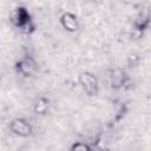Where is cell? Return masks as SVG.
Instances as JSON below:
<instances>
[{
    "label": "cell",
    "instance_id": "obj_5",
    "mask_svg": "<svg viewBox=\"0 0 151 151\" xmlns=\"http://www.w3.org/2000/svg\"><path fill=\"white\" fill-rule=\"evenodd\" d=\"M129 80H130L129 74L126 73L125 70H123L120 67L111 68L109 71V84H110V87L112 90L123 88L127 84Z\"/></svg>",
    "mask_w": 151,
    "mask_h": 151
},
{
    "label": "cell",
    "instance_id": "obj_3",
    "mask_svg": "<svg viewBox=\"0 0 151 151\" xmlns=\"http://www.w3.org/2000/svg\"><path fill=\"white\" fill-rule=\"evenodd\" d=\"M14 70L24 78H31L39 71V65L32 55H24L14 64Z\"/></svg>",
    "mask_w": 151,
    "mask_h": 151
},
{
    "label": "cell",
    "instance_id": "obj_2",
    "mask_svg": "<svg viewBox=\"0 0 151 151\" xmlns=\"http://www.w3.org/2000/svg\"><path fill=\"white\" fill-rule=\"evenodd\" d=\"M78 83L88 97H96L99 93V80L90 71H83L78 74Z\"/></svg>",
    "mask_w": 151,
    "mask_h": 151
},
{
    "label": "cell",
    "instance_id": "obj_1",
    "mask_svg": "<svg viewBox=\"0 0 151 151\" xmlns=\"http://www.w3.org/2000/svg\"><path fill=\"white\" fill-rule=\"evenodd\" d=\"M12 22H13V26L20 31L21 33L24 34H32L35 32V22L29 13V11L25 7V6H18L14 11V14H13V18H12Z\"/></svg>",
    "mask_w": 151,
    "mask_h": 151
},
{
    "label": "cell",
    "instance_id": "obj_4",
    "mask_svg": "<svg viewBox=\"0 0 151 151\" xmlns=\"http://www.w3.org/2000/svg\"><path fill=\"white\" fill-rule=\"evenodd\" d=\"M8 129L14 136H18V137H21V138L31 137L33 134V131H34L33 125L27 119L21 118V117L12 119L8 124Z\"/></svg>",
    "mask_w": 151,
    "mask_h": 151
},
{
    "label": "cell",
    "instance_id": "obj_6",
    "mask_svg": "<svg viewBox=\"0 0 151 151\" xmlns=\"http://www.w3.org/2000/svg\"><path fill=\"white\" fill-rule=\"evenodd\" d=\"M150 22H151L150 8L149 7H144L136 14V17L133 19V22H132V26L137 32L144 33L150 27Z\"/></svg>",
    "mask_w": 151,
    "mask_h": 151
},
{
    "label": "cell",
    "instance_id": "obj_7",
    "mask_svg": "<svg viewBox=\"0 0 151 151\" xmlns=\"http://www.w3.org/2000/svg\"><path fill=\"white\" fill-rule=\"evenodd\" d=\"M59 22H60L61 27L68 33H76L80 28L79 20L77 18V15L72 12H64L59 18Z\"/></svg>",
    "mask_w": 151,
    "mask_h": 151
},
{
    "label": "cell",
    "instance_id": "obj_8",
    "mask_svg": "<svg viewBox=\"0 0 151 151\" xmlns=\"http://www.w3.org/2000/svg\"><path fill=\"white\" fill-rule=\"evenodd\" d=\"M50 109V99L47 97H38L33 103V112L37 116L47 114Z\"/></svg>",
    "mask_w": 151,
    "mask_h": 151
},
{
    "label": "cell",
    "instance_id": "obj_9",
    "mask_svg": "<svg viewBox=\"0 0 151 151\" xmlns=\"http://www.w3.org/2000/svg\"><path fill=\"white\" fill-rule=\"evenodd\" d=\"M70 150L71 151H91L93 150V146L86 142H76L70 146Z\"/></svg>",
    "mask_w": 151,
    "mask_h": 151
},
{
    "label": "cell",
    "instance_id": "obj_10",
    "mask_svg": "<svg viewBox=\"0 0 151 151\" xmlns=\"http://www.w3.org/2000/svg\"><path fill=\"white\" fill-rule=\"evenodd\" d=\"M139 61H140V55H139L138 53L132 52V53H130V54L127 55V65H129V67H134V66H137V65L139 64Z\"/></svg>",
    "mask_w": 151,
    "mask_h": 151
}]
</instances>
